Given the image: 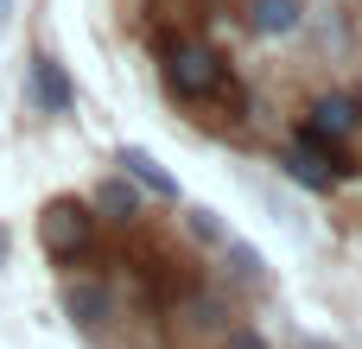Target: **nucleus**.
Instances as JSON below:
<instances>
[{"mask_svg":"<svg viewBox=\"0 0 362 349\" xmlns=\"http://www.w3.org/2000/svg\"><path fill=\"white\" fill-rule=\"evenodd\" d=\"M165 83H172V95L204 102V95L223 89V57H216L210 45H172V51H165Z\"/></svg>","mask_w":362,"mask_h":349,"instance_id":"2","label":"nucleus"},{"mask_svg":"<svg viewBox=\"0 0 362 349\" xmlns=\"http://www.w3.org/2000/svg\"><path fill=\"white\" fill-rule=\"evenodd\" d=\"M95 210H108L115 223H134V210H140V203H134V191H127V184H102V191H95Z\"/></svg>","mask_w":362,"mask_h":349,"instance_id":"8","label":"nucleus"},{"mask_svg":"<svg viewBox=\"0 0 362 349\" xmlns=\"http://www.w3.org/2000/svg\"><path fill=\"white\" fill-rule=\"evenodd\" d=\"M0 254H6V235H0Z\"/></svg>","mask_w":362,"mask_h":349,"instance_id":"9","label":"nucleus"},{"mask_svg":"<svg viewBox=\"0 0 362 349\" xmlns=\"http://www.w3.org/2000/svg\"><path fill=\"white\" fill-rule=\"evenodd\" d=\"M89 235H95V216H89L76 197L45 203V216H38V242H45L51 261H76V254H89Z\"/></svg>","mask_w":362,"mask_h":349,"instance_id":"1","label":"nucleus"},{"mask_svg":"<svg viewBox=\"0 0 362 349\" xmlns=\"http://www.w3.org/2000/svg\"><path fill=\"white\" fill-rule=\"evenodd\" d=\"M255 25L261 32H293L299 25V0H255Z\"/></svg>","mask_w":362,"mask_h":349,"instance_id":"6","label":"nucleus"},{"mask_svg":"<svg viewBox=\"0 0 362 349\" xmlns=\"http://www.w3.org/2000/svg\"><path fill=\"white\" fill-rule=\"evenodd\" d=\"M350 127H356V102H350V95H318V102H312V134L344 140Z\"/></svg>","mask_w":362,"mask_h":349,"instance_id":"4","label":"nucleus"},{"mask_svg":"<svg viewBox=\"0 0 362 349\" xmlns=\"http://www.w3.org/2000/svg\"><path fill=\"white\" fill-rule=\"evenodd\" d=\"M121 165H127V178H140L153 197H178V184H172V178H165V172H159V165H153L140 146H121Z\"/></svg>","mask_w":362,"mask_h":349,"instance_id":"5","label":"nucleus"},{"mask_svg":"<svg viewBox=\"0 0 362 349\" xmlns=\"http://www.w3.org/2000/svg\"><path fill=\"white\" fill-rule=\"evenodd\" d=\"M32 102L45 108V114H70V76H64V64L51 57V51H38L32 57Z\"/></svg>","mask_w":362,"mask_h":349,"instance_id":"3","label":"nucleus"},{"mask_svg":"<svg viewBox=\"0 0 362 349\" xmlns=\"http://www.w3.org/2000/svg\"><path fill=\"white\" fill-rule=\"evenodd\" d=\"M70 312H76V324H102L108 318V292L102 286H70Z\"/></svg>","mask_w":362,"mask_h":349,"instance_id":"7","label":"nucleus"}]
</instances>
